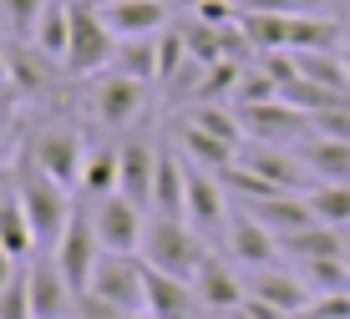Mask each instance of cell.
<instances>
[{
  "mask_svg": "<svg viewBox=\"0 0 350 319\" xmlns=\"http://www.w3.org/2000/svg\"><path fill=\"white\" fill-rule=\"evenodd\" d=\"M244 208L274 233V238H289V233H305V228L320 223L305 193H269V198H254V203H244Z\"/></svg>",
  "mask_w": 350,
  "mask_h": 319,
  "instance_id": "e0dca14e",
  "label": "cell"
},
{
  "mask_svg": "<svg viewBox=\"0 0 350 319\" xmlns=\"http://www.w3.org/2000/svg\"><path fill=\"white\" fill-rule=\"evenodd\" d=\"M203 319H239L234 309H224V314H203Z\"/></svg>",
  "mask_w": 350,
  "mask_h": 319,
  "instance_id": "74e56055",
  "label": "cell"
},
{
  "mask_svg": "<svg viewBox=\"0 0 350 319\" xmlns=\"http://www.w3.org/2000/svg\"><path fill=\"white\" fill-rule=\"evenodd\" d=\"M178 142H183V152H188V163L193 167H203V173H228V167L239 163V147L234 142H224V137H208V132H198L193 122H183L178 127Z\"/></svg>",
  "mask_w": 350,
  "mask_h": 319,
  "instance_id": "d4e9b609",
  "label": "cell"
},
{
  "mask_svg": "<svg viewBox=\"0 0 350 319\" xmlns=\"http://www.w3.org/2000/svg\"><path fill=\"white\" fill-rule=\"evenodd\" d=\"M0 319H36L31 314V264L16 268V279L0 294Z\"/></svg>",
  "mask_w": 350,
  "mask_h": 319,
  "instance_id": "836d02e7",
  "label": "cell"
},
{
  "mask_svg": "<svg viewBox=\"0 0 350 319\" xmlns=\"http://www.w3.org/2000/svg\"><path fill=\"white\" fill-rule=\"evenodd\" d=\"M193 16L208 20V26H239V16H244V10L228 5V0H193Z\"/></svg>",
  "mask_w": 350,
  "mask_h": 319,
  "instance_id": "d590c367",
  "label": "cell"
},
{
  "mask_svg": "<svg viewBox=\"0 0 350 319\" xmlns=\"http://www.w3.org/2000/svg\"><path fill=\"white\" fill-rule=\"evenodd\" d=\"M51 71H62L51 56H41L31 41H16V46H5V81L16 87L21 96H41V92H51Z\"/></svg>",
  "mask_w": 350,
  "mask_h": 319,
  "instance_id": "44dd1931",
  "label": "cell"
},
{
  "mask_svg": "<svg viewBox=\"0 0 350 319\" xmlns=\"http://www.w3.org/2000/svg\"><path fill=\"white\" fill-rule=\"evenodd\" d=\"M122 193V152L117 147H87V163H81V182H77V198L102 203Z\"/></svg>",
  "mask_w": 350,
  "mask_h": 319,
  "instance_id": "7402d4cb",
  "label": "cell"
},
{
  "mask_svg": "<svg viewBox=\"0 0 350 319\" xmlns=\"http://www.w3.org/2000/svg\"><path fill=\"white\" fill-rule=\"evenodd\" d=\"M0 249L16 264H31L36 253H41V238H36L26 208H21V193H5V198H0Z\"/></svg>",
  "mask_w": 350,
  "mask_h": 319,
  "instance_id": "cb8c5ba5",
  "label": "cell"
},
{
  "mask_svg": "<svg viewBox=\"0 0 350 319\" xmlns=\"http://www.w3.org/2000/svg\"><path fill=\"white\" fill-rule=\"evenodd\" d=\"M142 253H148L142 264H152V268H163V274L193 284V274L203 268V259H208L213 249H208V238L193 233V223H183V218H148Z\"/></svg>",
  "mask_w": 350,
  "mask_h": 319,
  "instance_id": "7a4b0ae2",
  "label": "cell"
},
{
  "mask_svg": "<svg viewBox=\"0 0 350 319\" xmlns=\"http://www.w3.org/2000/svg\"><path fill=\"white\" fill-rule=\"evenodd\" d=\"M92 208V223H96V238H102L107 253H137L142 238H148V208H137L132 198H102V203H87Z\"/></svg>",
  "mask_w": 350,
  "mask_h": 319,
  "instance_id": "30bf717a",
  "label": "cell"
},
{
  "mask_svg": "<svg viewBox=\"0 0 350 319\" xmlns=\"http://www.w3.org/2000/svg\"><path fill=\"white\" fill-rule=\"evenodd\" d=\"M193 294H198V304L208 314H224V309H239V304L249 299V284H244V274H239L234 264H224L219 253H208L203 268L193 274Z\"/></svg>",
  "mask_w": 350,
  "mask_h": 319,
  "instance_id": "9a60e30c",
  "label": "cell"
},
{
  "mask_svg": "<svg viewBox=\"0 0 350 319\" xmlns=\"http://www.w3.org/2000/svg\"><path fill=\"white\" fill-rule=\"evenodd\" d=\"M26 163H31V167H41L46 178L66 182V188L77 193V182H81V163H87V142H81V132H77V127H66V122H51V127H41V132L31 137Z\"/></svg>",
  "mask_w": 350,
  "mask_h": 319,
  "instance_id": "277c9868",
  "label": "cell"
},
{
  "mask_svg": "<svg viewBox=\"0 0 350 319\" xmlns=\"http://www.w3.org/2000/svg\"><path fill=\"white\" fill-rule=\"evenodd\" d=\"M280 96H284L280 81L254 61V66L244 71V81H239V92H234V107H259V102H280Z\"/></svg>",
  "mask_w": 350,
  "mask_h": 319,
  "instance_id": "d6a6232c",
  "label": "cell"
},
{
  "mask_svg": "<svg viewBox=\"0 0 350 319\" xmlns=\"http://www.w3.org/2000/svg\"><path fill=\"white\" fill-rule=\"evenodd\" d=\"M198 294H193L188 279H173L163 268L148 264V314L152 319H198Z\"/></svg>",
  "mask_w": 350,
  "mask_h": 319,
  "instance_id": "d6986e66",
  "label": "cell"
},
{
  "mask_svg": "<svg viewBox=\"0 0 350 319\" xmlns=\"http://www.w3.org/2000/svg\"><path fill=\"white\" fill-rule=\"evenodd\" d=\"M102 238H96V223H92V208H77L71 213V223L62 233V243L51 249V259L62 264V274H66V284L77 289V294H87L92 289V274H96V264H102Z\"/></svg>",
  "mask_w": 350,
  "mask_h": 319,
  "instance_id": "8992f818",
  "label": "cell"
},
{
  "mask_svg": "<svg viewBox=\"0 0 350 319\" xmlns=\"http://www.w3.org/2000/svg\"><path fill=\"white\" fill-rule=\"evenodd\" d=\"M188 223L208 243L228 238V223H234V193L224 188L219 173H203L193 163H188Z\"/></svg>",
  "mask_w": 350,
  "mask_h": 319,
  "instance_id": "5b68a950",
  "label": "cell"
},
{
  "mask_svg": "<svg viewBox=\"0 0 350 319\" xmlns=\"http://www.w3.org/2000/svg\"><path fill=\"white\" fill-rule=\"evenodd\" d=\"M152 218H183L188 223V163L158 152V182H152Z\"/></svg>",
  "mask_w": 350,
  "mask_h": 319,
  "instance_id": "603a6c76",
  "label": "cell"
},
{
  "mask_svg": "<svg viewBox=\"0 0 350 319\" xmlns=\"http://www.w3.org/2000/svg\"><path fill=\"white\" fill-rule=\"evenodd\" d=\"M228 253H234V264H244V268H274L280 264V238H274L269 228L259 223L249 208H234V223H228Z\"/></svg>",
  "mask_w": 350,
  "mask_h": 319,
  "instance_id": "5bb4252c",
  "label": "cell"
},
{
  "mask_svg": "<svg viewBox=\"0 0 350 319\" xmlns=\"http://www.w3.org/2000/svg\"><path fill=\"white\" fill-rule=\"evenodd\" d=\"M87 294L107 299L112 309H122V314L148 309V264H137L132 253H102Z\"/></svg>",
  "mask_w": 350,
  "mask_h": 319,
  "instance_id": "52a82bcc",
  "label": "cell"
},
{
  "mask_svg": "<svg viewBox=\"0 0 350 319\" xmlns=\"http://www.w3.org/2000/svg\"><path fill=\"white\" fill-rule=\"evenodd\" d=\"M280 249L289 253V259L310 264V259H345V228H330V223H315L305 233H289V238H280Z\"/></svg>",
  "mask_w": 350,
  "mask_h": 319,
  "instance_id": "484cf974",
  "label": "cell"
},
{
  "mask_svg": "<svg viewBox=\"0 0 350 319\" xmlns=\"http://www.w3.org/2000/svg\"><path fill=\"white\" fill-rule=\"evenodd\" d=\"M299 279L310 284L315 299H325V294H350V253L345 259H310V264H299Z\"/></svg>",
  "mask_w": 350,
  "mask_h": 319,
  "instance_id": "f1b7e54d",
  "label": "cell"
},
{
  "mask_svg": "<svg viewBox=\"0 0 350 319\" xmlns=\"http://www.w3.org/2000/svg\"><path fill=\"white\" fill-rule=\"evenodd\" d=\"M0 81H5V46H0Z\"/></svg>",
  "mask_w": 350,
  "mask_h": 319,
  "instance_id": "ab89813d",
  "label": "cell"
},
{
  "mask_svg": "<svg viewBox=\"0 0 350 319\" xmlns=\"http://www.w3.org/2000/svg\"><path fill=\"white\" fill-rule=\"evenodd\" d=\"M244 10H259V16H325L330 0H244Z\"/></svg>",
  "mask_w": 350,
  "mask_h": 319,
  "instance_id": "e575fe53",
  "label": "cell"
},
{
  "mask_svg": "<svg viewBox=\"0 0 350 319\" xmlns=\"http://www.w3.org/2000/svg\"><path fill=\"white\" fill-rule=\"evenodd\" d=\"M92 5L112 26L117 41H142V36L173 31V0H92Z\"/></svg>",
  "mask_w": 350,
  "mask_h": 319,
  "instance_id": "9c48e42d",
  "label": "cell"
},
{
  "mask_svg": "<svg viewBox=\"0 0 350 319\" xmlns=\"http://www.w3.org/2000/svg\"><path fill=\"white\" fill-rule=\"evenodd\" d=\"M295 66H299V77H305V81L350 96V71H345V56L340 51H295Z\"/></svg>",
  "mask_w": 350,
  "mask_h": 319,
  "instance_id": "83f0119b",
  "label": "cell"
},
{
  "mask_svg": "<svg viewBox=\"0 0 350 319\" xmlns=\"http://www.w3.org/2000/svg\"><path fill=\"white\" fill-rule=\"evenodd\" d=\"M117 36L96 16L92 0H71V46H66V71L71 77H92V71H107L117 61Z\"/></svg>",
  "mask_w": 350,
  "mask_h": 319,
  "instance_id": "3957f363",
  "label": "cell"
},
{
  "mask_svg": "<svg viewBox=\"0 0 350 319\" xmlns=\"http://www.w3.org/2000/svg\"><path fill=\"white\" fill-rule=\"evenodd\" d=\"M249 142H269V147H295L310 137V112H299L295 102H259V107H239Z\"/></svg>",
  "mask_w": 350,
  "mask_h": 319,
  "instance_id": "ba28073f",
  "label": "cell"
},
{
  "mask_svg": "<svg viewBox=\"0 0 350 319\" xmlns=\"http://www.w3.org/2000/svg\"><path fill=\"white\" fill-rule=\"evenodd\" d=\"M112 71H122V77H132V81H158V36L122 41V46H117Z\"/></svg>",
  "mask_w": 350,
  "mask_h": 319,
  "instance_id": "f546056e",
  "label": "cell"
},
{
  "mask_svg": "<svg viewBox=\"0 0 350 319\" xmlns=\"http://www.w3.org/2000/svg\"><path fill=\"white\" fill-rule=\"evenodd\" d=\"M117 152H122V198H132L137 208L152 213V182H158L163 147H152L148 137H127V142H117Z\"/></svg>",
  "mask_w": 350,
  "mask_h": 319,
  "instance_id": "ac0fdd59",
  "label": "cell"
},
{
  "mask_svg": "<svg viewBox=\"0 0 350 319\" xmlns=\"http://www.w3.org/2000/svg\"><path fill=\"white\" fill-rule=\"evenodd\" d=\"M228 5H239V10H244V0H228Z\"/></svg>",
  "mask_w": 350,
  "mask_h": 319,
  "instance_id": "ee69618b",
  "label": "cell"
},
{
  "mask_svg": "<svg viewBox=\"0 0 350 319\" xmlns=\"http://www.w3.org/2000/svg\"><path fill=\"white\" fill-rule=\"evenodd\" d=\"M244 284H249V294L254 299H264V304H274L280 314H299V309H310L315 304V294H310V284L299 274H289V268H249L244 274Z\"/></svg>",
  "mask_w": 350,
  "mask_h": 319,
  "instance_id": "2e32d148",
  "label": "cell"
},
{
  "mask_svg": "<svg viewBox=\"0 0 350 319\" xmlns=\"http://www.w3.org/2000/svg\"><path fill=\"white\" fill-rule=\"evenodd\" d=\"M16 193H21V208H26L36 238H41V253H51L56 243H62V233H66V223H71V213L81 208V203H77V193H71L66 182L46 178L41 167H31V163H26V173H21Z\"/></svg>",
  "mask_w": 350,
  "mask_h": 319,
  "instance_id": "6da1fadb",
  "label": "cell"
},
{
  "mask_svg": "<svg viewBox=\"0 0 350 319\" xmlns=\"http://www.w3.org/2000/svg\"><path fill=\"white\" fill-rule=\"evenodd\" d=\"M340 56H345V71H350V41H345V46H340Z\"/></svg>",
  "mask_w": 350,
  "mask_h": 319,
  "instance_id": "b9f144b4",
  "label": "cell"
},
{
  "mask_svg": "<svg viewBox=\"0 0 350 319\" xmlns=\"http://www.w3.org/2000/svg\"><path fill=\"white\" fill-rule=\"evenodd\" d=\"M284 319H315V314H310V309H299V314H284Z\"/></svg>",
  "mask_w": 350,
  "mask_h": 319,
  "instance_id": "f35d334b",
  "label": "cell"
},
{
  "mask_svg": "<svg viewBox=\"0 0 350 319\" xmlns=\"http://www.w3.org/2000/svg\"><path fill=\"white\" fill-rule=\"evenodd\" d=\"M77 299L81 294L66 284L62 264L51 253H36L31 259V314L36 319H77Z\"/></svg>",
  "mask_w": 350,
  "mask_h": 319,
  "instance_id": "8fae6325",
  "label": "cell"
},
{
  "mask_svg": "<svg viewBox=\"0 0 350 319\" xmlns=\"http://www.w3.org/2000/svg\"><path fill=\"white\" fill-rule=\"evenodd\" d=\"M0 137H5V117H0Z\"/></svg>",
  "mask_w": 350,
  "mask_h": 319,
  "instance_id": "7bdbcfd3",
  "label": "cell"
},
{
  "mask_svg": "<svg viewBox=\"0 0 350 319\" xmlns=\"http://www.w3.org/2000/svg\"><path fill=\"white\" fill-rule=\"evenodd\" d=\"M142 112H148V81H132L122 71L102 77V87L92 96V117L102 122V127H132Z\"/></svg>",
  "mask_w": 350,
  "mask_h": 319,
  "instance_id": "4fadbf2b",
  "label": "cell"
},
{
  "mask_svg": "<svg viewBox=\"0 0 350 319\" xmlns=\"http://www.w3.org/2000/svg\"><path fill=\"white\" fill-rule=\"evenodd\" d=\"M122 319H152V314H148V309H137V314H122Z\"/></svg>",
  "mask_w": 350,
  "mask_h": 319,
  "instance_id": "60d3db41",
  "label": "cell"
},
{
  "mask_svg": "<svg viewBox=\"0 0 350 319\" xmlns=\"http://www.w3.org/2000/svg\"><path fill=\"white\" fill-rule=\"evenodd\" d=\"M46 5H51V0H0V20L10 26L16 41H31L36 26H41V16H46Z\"/></svg>",
  "mask_w": 350,
  "mask_h": 319,
  "instance_id": "1f68e13d",
  "label": "cell"
},
{
  "mask_svg": "<svg viewBox=\"0 0 350 319\" xmlns=\"http://www.w3.org/2000/svg\"><path fill=\"white\" fill-rule=\"evenodd\" d=\"M239 167H249L254 178H264L269 188H284V193H310L305 188V163H299L295 147H269V142H244L239 147Z\"/></svg>",
  "mask_w": 350,
  "mask_h": 319,
  "instance_id": "7c38bea8",
  "label": "cell"
},
{
  "mask_svg": "<svg viewBox=\"0 0 350 319\" xmlns=\"http://www.w3.org/2000/svg\"><path fill=\"white\" fill-rule=\"evenodd\" d=\"M16 268H21V264L10 259L5 249H0V294H5V284H10V279H16Z\"/></svg>",
  "mask_w": 350,
  "mask_h": 319,
  "instance_id": "8d00e7d4",
  "label": "cell"
},
{
  "mask_svg": "<svg viewBox=\"0 0 350 319\" xmlns=\"http://www.w3.org/2000/svg\"><path fill=\"white\" fill-rule=\"evenodd\" d=\"M305 198H310V208H315L320 223L350 228V182H315Z\"/></svg>",
  "mask_w": 350,
  "mask_h": 319,
  "instance_id": "4dcf8cb0",
  "label": "cell"
},
{
  "mask_svg": "<svg viewBox=\"0 0 350 319\" xmlns=\"http://www.w3.org/2000/svg\"><path fill=\"white\" fill-rule=\"evenodd\" d=\"M31 46L41 56H51L56 66H66V46H71V0H51L41 16V26H36Z\"/></svg>",
  "mask_w": 350,
  "mask_h": 319,
  "instance_id": "4316f807",
  "label": "cell"
},
{
  "mask_svg": "<svg viewBox=\"0 0 350 319\" xmlns=\"http://www.w3.org/2000/svg\"><path fill=\"white\" fill-rule=\"evenodd\" d=\"M295 152H299V163H305V173L315 182H350V142L310 132L305 142H295Z\"/></svg>",
  "mask_w": 350,
  "mask_h": 319,
  "instance_id": "ffe728a7",
  "label": "cell"
}]
</instances>
